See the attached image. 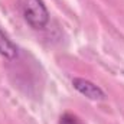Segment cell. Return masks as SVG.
<instances>
[{
  "mask_svg": "<svg viewBox=\"0 0 124 124\" xmlns=\"http://www.w3.org/2000/svg\"><path fill=\"white\" fill-rule=\"evenodd\" d=\"M72 85H74V88L78 93L82 94L84 97H87L88 100H93V101H102V100H105V93L98 85H95L93 81H90V79L74 78L72 79Z\"/></svg>",
  "mask_w": 124,
  "mask_h": 124,
  "instance_id": "7a4b0ae2",
  "label": "cell"
},
{
  "mask_svg": "<svg viewBox=\"0 0 124 124\" xmlns=\"http://www.w3.org/2000/svg\"><path fill=\"white\" fill-rule=\"evenodd\" d=\"M22 15L26 23L39 31L49 23V12L43 0H20Z\"/></svg>",
  "mask_w": 124,
  "mask_h": 124,
  "instance_id": "6da1fadb",
  "label": "cell"
},
{
  "mask_svg": "<svg viewBox=\"0 0 124 124\" xmlns=\"http://www.w3.org/2000/svg\"><path fill=\"white\" fill-rule=\"evenodd\" d=\"M0 55L6 59H10V61L16 59L19 56L17 46L1 32V29H0Z\"/></svg>",
  "mask_w": 124,
  "mask_h": 124,
  "instance_id": "3957f363",
  "label": "cell"
},
{
  "mask_svg": "<svg viewBox=\"0 0 124 124\" xmlns=\"http://www.w3.org/2000/svg\"><path fill=\"white\" fill-rule=\"evenodd\" d=\"M59 124H84L75 114L72 113H65L62 114L61 118H59Z\"/></svg>",
  "mask_w": 124,
  "mask_h": 124,
  "instance_id": "277c9868",
  "label": "cell"
}]
</instances>
